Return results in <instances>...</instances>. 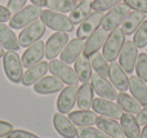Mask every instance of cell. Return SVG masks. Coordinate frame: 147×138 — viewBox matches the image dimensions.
<instances>
[{
  "instance_id": "74e56055",
  "label": "cell",
  "mask_w": 147,
  "mask_h": 138,
  "mask_svg": "<svg viewBox=\"0 0 147 138\" xmlns=\"http://www.w3.org/2000/svg\"><path fill=\"white\" fill-rule=\"evenodd\" d=\"M26 3H27V0H9L8 1V9L10 10V13H17L20 12L22 8L26 7Z\"/></svg>"
},
{
  "instance_id": "ee69618b",
  "label": "cell",
  "mask_w": 147,
  "mask_h": 138,
  "mask_svg": "<svg viewBox=\"0 0 147 138\" xmlns=\"http://www.w3.org/2000/svg\"><path fill=\"white\" fill-rule=\"evenodd\" d=\"M140 138H147V125H145V128L142 129V133H141Z\"/></svg>"
},
{
  "instance_id": "ba28073f",
  "label": "cell",
  "mask_w": 147,
  "mask_h": 138,
  "mask_svg": "<svg viewBox=\"0 0 147 138\" xmlns=\"http://www.w3.org/2000/svg\"><path fill=\"white\" fill-rule=\"evenodd\" d=\"M90 85L93 90L99 96V98L115 101L117 98V90L110 80L98 74H93L90 79Z\"/></svg>"
},
{
  "instance_id": "9a60e30c",
  "label": "cell",
  "mask_w": 147,
  "mask_h": 138,
  "mask_svg": "<svg viewBox=\"0 0 147 138\" xmlns=\"http://www.w3.org/2000/svg\"><path fill=\"white\" fill-rule=\"evenodd\" d=\"M107 38H109V32L107 31H105L103 28H97L88 38V40L85 41L83 54L85 57H88V58H90L94 53H97L101 48H103Z\"/></svg>"
},
{
  "instance_id": "bcb514c9",
  "label": "cell",
  "mask_w": 147,
  "mask_h": 138,
  "mask_svg": "<svg viewBox=\"0 0 147 138\" xmlns=\"http://www.w3.org/2000/svg\"><path fill=\"white\" fill-rule=\"evenodd\" d=\"M76 1H78V3H79V1H81V0H76Z\"/></svg>"
},
{
  "instance_id": "44dd1931",
  "label": "cell",
  "mask_w": 147,
  "mask_h": 138,
  "mask_svg": "<svg viewBox=\"0 0 147 138\" xmlns=\"http://www.w3.org/2000/svg\"><path fill=\"white\" fill-rule=\"evenodd\" d=\"M53 125L56 131L58 132L63 138H75L76 137V128L74 123L63 114L58 112L53 116Z\"/></svg>"
},
{
  "instance_id": "ac0fdd59",
  "label": "cell",
  "mask_w": 147,
  "mask_h": 138,
  "mask_svg": "<svg viewBox=\"0 0 147 138\" xmlns=\"http://www.w3.org/2000/svg\"><path fill=\"white\" fill-rule=\"evenodd\" d=\"M49 71V63L45 61H41L39 63H36L35 66L27 69V71L23 74L22 76V84L26 87H30V85H35L39 80H41L45 74Z\"/></svg>"
},
{
  "instance_id": "5b68a950",
  "label": "cell",
  "mask_w": 147,
  "mask_h": 138,
  "mask_svg": "<svg viewBox=\"0 0 147 138\" xmlns=\"http://www.w3.org/2000/svg\"><path fill=\"white\" fill-rule=\"evenodd\" d=\"M3 66H4V71L7 74L8 79L12 83L17 84V83L22 81L23 66L17 52H5L4 57H3Z\"/></svg>"
},
{
  "instance_id": "d6a6232c",
  "label": "cell",
  "mask_w": 147,
  "mask_h": 138,
  "mask_svg": "<svg viewBox=\"0 0 147 138\" xmlns=\"http://www.w3.org/2000/svg\"><path fill=\"white\" fill-rule=\"evenodd\" d=\"M76 137L78 138H110L101 129L93 128V127H79L76 129Z\"/></svg>"
},
{
  "instance_id": "b9f144b4",
  "label": "cell",
  "mask_w": 147,
  "mask_h": 138,
  "mask_svg": "<svg viewBox=\"0 0 147 138\" xmlns=\"http://www.w3.org/2000/svg\"><path fill=\"white\" fill-rule=\"evenodd\" d=\"M10 18H12V13H10V10L8 9V8L3 7V5H0V22H7V21H9Z\"/></svg>"
},
{
  "instance_id": "9c48e42d",
  "label": "cell",
  "mask_w": 147,
  "mask_h": 138,
  "mask_svg": "<svg viewBox=\"0 0 147 138\" xmlns=\"http://www.w3.org/2000/svg\"><path fill=\"white\" fill-rule=\"evenodd\" d=\"M137 57H138V48L133 43V40L125 41L117 58H119V65L127 74H132L134 71Z\"/></svg>"
},
{
  "instance_id": "8992f818",
  "label": "cell",
  "mask_w": 147,
  "mask_h": 138,
  "mask_svg": "<svg viewBox=\"0 0 147 138\" xmlns=\"http://www.w3.org/2000/svg\"><path fill=\"white\" fill-rule=\"evenodd\" d=\"M45 30H47V26L39 18L38 21L28 25L27 27H25V30L21 31L20 36H18L20 45L23 46V48H28L30 45H32L36 41L40 40L41 36L45 34Z\"/></svg>"
},
{
  "instance_id": "e575fe53",
  "label": "cell",
  "mask_w": 147,
  "mask_h": 138,
  "mask_svg": "<svg viewBox=\"0 0 147 138\" xmlns=\"http://www.w3.org/2000/svg\"><path fill=\"white\" fill-rule=\"evenodd\" d=\"M133 43L136 44L137 48H145L147 45V20L143 21V23L134 32Z\"/></svg>"
},
{
  "instance_id": "277c9868",
  "label": "cell",
  "mask_w": 147,
  "mask_h": 138,
  "mask_svg": "<svg viewBox=\"0 0 147 138\" xmlns=\"http://www.w3.org/2000/svg\"><path fill=\"white\" fill-rule=\"evenodd\" d=\"M130 12H132V9L127 4H124V3H120V4L115 5L114 8H111L107 12V14H105L101 28H103L107 32L114 31L115 28L121 26V23L124 22V20L128 17V14Z\"/></svg>"
},
{
  "instance_id": "7c38bea8",
  "label": "cell",
  "mask_w": 147,
  "mask_h": 138,
  "mask_svg": "<svg viewBox=\"0 0 147 138\" xmlns=\"http://www.w3.org/2000/svg\"><path fill=\"white\" fill-rule=\"evenodd\" d=\"M105 18V14L102 12H94L90 13L83 22L79 25V28L76 31V36L78 39H88L99 26L102 25V21Z\"/></svg>"
},
{
  "instance_id": "4fadbf2b",
  "label": "cell",
  "mask_w": 147,
  "mask_h": 138,
  "mask_svg": "<svg viewBox=\"0 0 147 138\" xmlns=\"http://www.w3.org/2000/svg\"><path fill=\"white\" fill-rule=\"evenodd\" d=\"M78 90L79 85H69V87L63 88L61 90L58 100H57V110L61 114H70L72 107L76 103V98H78Z\"/></svg>"
},
{
  "instance_id": "83f0119b",
  "label": "cell",
  "mask_w": 147,
  "mask_h": 138,
  "mask_svg": "<svg viewBox=\"0 0 147 138\" xmlns=\"http://www.w3.org/2000/svg\"><path fill=\"white\" fill-rule=\"evenodd\" d=\"M116 100H117V105L127 114L137 115V114L142 110V106L138 103V101H136V98L133 97V96L127 94L125 92H120V94H117Z\"/></svg>"
},
{
  "instance_id": "6da1fadb",
  "label": "cell",
  "mask_w": 147,
  "mask_h": 138,
  "mask_svg": "<svg viewBox=\"0 0 147 138\" xmlns=\"http://www.w3.org/2000/svg\"><path fill=\"white\" fill-rule=\"evenodd\" d=\"M40 20L44 22V25L47 27H49L51 30H54L57 32H71L75 28V25L71 22L67 15H65L63 13L54 12L51 9H45L41 12Z\"/></svg>"
},
{
  "instance_id": "ab89813d",
  "label": "cell",
  "mask_w": 147,
  "mask_h": 138,
  "mask_svg": "<svg viewBox=\"0 0 147 138\" xmlns=\"http://www.w3.org/2000/svg\"><path fill=\"white\" fill-rule=\"evenodd\" d=\"M13 131V125L8 121H3L0 120V138L7 137L10 132Z\"/></svg>"
},
{
  "instance_id": "d4e9b609",
  "label": "cell",
  "mask_w": 147,
  "mask_h": 138,
  "mask_svg": "<svg viewBox=\"0 0 147 138\" xmlns=\"http://www.w3.org/2000/svg\"><path fill=\"white\" fill-rule=\"evenodd\" d=\"M146 20V14L142 12H137V10H132L128 14V17L124 20V22L121 23V30L123 32L127 35H132L137 31V28L143 23V21Z\"/></svg>"
},
{
  "instance_id": "836d02e7",
  "label": "cell",
  "mask_w": 147,
  "mask_h": 138,
  "mask_svg": "<svg viewBox=\"0 0 147 138\" xmlns=\"http://www.w3.org/2000/svg\"><path fill=\"white\" fill-rule=\"evenodd\" d=\"M134 70L137 72V76L145 83H147V53L138 54Z\"/></svg>"
},
{
  "instance_id": "f6af8a7d",
  "label": "cell",
  "mask_w": 147,
  "mask_h": 138,
  "mask_svg": "<svg viewBox=\"0 0 147 138\" xmlns=\"http://www.w3.org/2000/svg\"><path fill=\"white\" fill-rule=\"evenodd\" d=\"M4 49H5V48L1 45V44H0V58H3V57H4V54H5Z\"/></svg>"
},
{
  "instance_id": "7a4b0ae2",
  "label": "cell",
  "mask_w": 147,
  "mask_h": 138,
  "mask_svg": "<svg viewBox=\"0 0 147 138\" xmlns=\"http://www.w3.org/2000/svg\"><path fill=\"white\" fill-rule=\"evenodd\" d=\"M125 41H127L125 40V34L123 32L121 27H117L110 32L109 38H107L103 48H102V54L107 59V62H114L115 59H117Z\"/></svg>"
},
{
  "instance_id": "4316f807",
  "label": "cell",
  "mask_w": 147,
  "mask_h": 138,
  "mask_svg": "<svg viewBox=\"0 0 147 138\" xmlns=\"http://www.w3.org/2000/svg\"><path fill=\"white\" fill-rule=\"evenodd\" d=\"M97 114L89 110H79L70 112L69 119L78 127H92L97 121Z\"/></svg>"
},
{
  "instance_id": "e0dca14e",
  "label": "cell",
  "mask_w": 147,
  "mask_h": 138,
  "mask_svg": "<svg viewBox=\"0 0 147 138\" xmlns=\"http://www.w3.org/2000/svg\"><path fill=\"white\" fill-rule=\"evenodd\" d=\"M84 45H85V41H84L83 39L76 38V39L70 40L61 53V61L67 65L75 63L76 59L83 54Z\"/></svg>"
},
{
  "instance_id": "2e32d148",
  "label": "cell",
  "mask_w": 147,
  "mask_h": 138,
  "mask_svg": "<svg viewBox=\"0 0 147 138\" xmlns=\"http://www.w3.org/2000/svg\"><path fill=\"white\" fill-rule=\"evenodd\" d=\"M109 77L111 80L112 85L120 92H125L129 89V77L127 72L121 69L119 62L114 61L109 65Z\"/></svg>"
},
{
  "instance_id": "f546056e",
  "label": "cell",
  "mask_w": 147,
  "mask_h": 138,
  "mask_svg": "<svg viewBox=\"0 0 147 138\" xmlns=\"http://www.w3.org/2000/svg\"><path fill=\"white\" fill-rule=\"evenodd\" d=\"M93 88L90 84H83L78 90L76 105L79 110H89L93 105Z\"/></svg>"
},
{
  "instance_id": "f1b7e54d",
  "label": "cell",
  "mask_w": 147,
  "mask_h": 138,
  "mask_svg": "<svg viewBox=\"0 0 147 138\" xmlns=\"http://www.w3.org/2000/svg\"><path fill=\"white\" fill-rule=\"evenodd\" d=\"M92 12V3L90 0H81L78 3L75 8L70 12V20L74 25H80Z\"/></svg>"
},
{
  "instance_id": "3957f363",
  "label": "cell",
  "mask_w": 147,
  "mask_h": 138,
  "mask_svg": "<svg viewBox=\"0 0 147 138\" xmlns=\"http://www.w3.org/2000/svg\"><path fill=\"white\" fill-rule=\"evenodd\" d=\"M41 8L38 5H26L25 8L17 12L12 18L9 20V27L10 28H25L28 25L34 23L35 21H38L41 15Z\"/></svg>"
},
{
  "instance_id": "cb8c5ba5",
  "label": "cell",
  "mask_w": 147,
  "mask_h": 138,
  "mask_svg": "<svg viewBox=\"0 0 147 138\" xmlns=\"http://www.w3.org/2000/svg\"><path fill=\"white\" fill-rule=\"evenodd\" d=\"M0 44L5 49L12 52H17L21 48L18 38L14 35L13 30L4 22H0Z\"/></svg>"
},
{
  "instance_id": "7dc6e473",
  "label": "cell",
  "mask_w": 147,
  "mask_h": 138,
  "mask_svg": "<svg viewBox=\"0 0 147 138\" xmlns=\"http://www.w3.org/2000/svg\"><path fill=\"white\" fill-rule=\"evenodd\" d=\"M3 138H5V137H3Z\"/></svg>"
},
{
  "instance_id": "7bdbcfd3",
  "label": "cell",
  "mask_w": 147,
  "mask_h": 138,
  "mask_svg": "<svg viewBox=\"0 0 147 138\" xmlns=\"http://www.w3.org/2000/svg\"><path fill=\"white\" fill-rule=\"evenodd\" d=\"M34 5H38V7H47V0H31Z\"/></svg>"
},
{
  "instance_id": "4dcf8cb0",
  "label": "cell",
  "mask_w": 147,
  "mask_h": 138,
  "mask_svg": "<svg viewBox=\"0 0 147 138\" xmlns=\"http://www.w3.org/2000/svg\"><path fill=\"white\" fill-rule=\"evenodd\" d=\"M90 65H92V69L96 71V74L101 75L103 77L109 76V62L103 57V54H101L99 52L94 53L90 57Z\"/></svg>"
},
{
  "instance_id": "7402d4cb",
  "label": "cell",
  "mask_w": 147,
  "mask_h": 138,
  "mask_svg": "<svg viewBox=\"0 0 147 138\" xmlns=\"http://www.w3.org/2000/svg\"><path fill=\"white\" fill-rule=\"evenodd\" d=\"M129 90L132 96L138 101L141 106H147V85L143 80H141L138 76H132L129 77Z\"/></svg>"
},
{
  "instance_id": "d6986e66",
  "label": "cell",
  "mask_w": 147,
  "mask_h": 138,
  "mask_svg": "<svg viewBox=\"0 0 147 138\" xmlns=\"http://www.w3.org/2000/svg\"><path fill=\"white\" fill-rule=\"evenodd\" d=\"M96 124H97V128L101 129L110 138H124L125 137L121 125L115 119L106 118V116H98Z\"/></svg>"
},
{
  "instance_id": "60d3db41",
  "label": "cell",
  "mask_w": 147,
  "mask_h": 138,
  "mask_svg": "<svg viewBox=\"0 0 147 138\" xmlns=\"http://www.w3.org/2000/svg\"><path fill=\"white\" fill-rule=\"evenodd\" d=\"M136 119H137L140 125H143V127L147 125V106L145 108H142V110L136 115Z\"/></svg>"
},
{
  "instance_id": "1f68e13d",
  "label": "cell",
  "mask_w": 147,
  "mask_h": 138,
  "mask_svg": "<svg viewBox=\"0 0 147 138\" xmlns=\"http://www.w3.org/2000/svg\"><path fill=\"white\" fill-rule=\"evenodd\" d=\"M78 5L76 0H47V7L58 13H70Z\"/></svg>"
},
{
  "instance_id": "8d00e7d4",
  "label": "cell",
  "mask_w": 147,
  "mask_h": 138,
  "mask_svg": "<svg viewBox=\"0 0 147 138\" xmlns=\"http://www.w3.org/2000/svg\"><path fill=\"white\" fill-rule=\"evenodd\" d=\"M123 3L127 4L130 9L147 14V0H123Z\"/></svg>"
},
{
  "instance_id": "f35d334b",
  "label": "cell",
  "mask_w": 147,
  "mask_h": 138,
  "mask_svg": "<svg viewBox=\"0 0 147 138\" xmlns=\"http://www.w3.org/2000/svg\"><path fill=\"white\" fill-rule=\"evenodd\" d=\"M7 138H39L34 133L27 131H22V129H17V131H12L7 136Z\"/></svg>"
},
{
  "instance_id": "603a6c76",
  "label": "cell",
  "mask_w": 147,
  "mask_h": 138,
  "mask_svg": "<svg viewBox=\"0 0 147 138\" xmlns=\"http://www.w3.org/2000/svg\"><path fill=\"white\" fill-rule=\"evenodd\" d=\"M75 72H76V76H78L79 81L81 84H89L92 79V65L90 61H89L88 57H85L84 54H81L78 59L75 61Z\"/></svg>"
},
{
  "instance_id": "ffe728a7",
  "label": "cell",
  "mask_w": 147,
  "mask_h": 138,
  "mask_svg": "<svg viewBox=\"0 0 147 138\" xmlns=\"http://www.w3.org/2000/svg\"><path fill=\"white\" fill-rule=\"evenodd\" d=\"M63 89V83L56 76H44L34 85V90L39 94H52Z\"/></svg>"
},
{
  "instance_id": "30bf717a",
  "label": "cell",
  "mask_w": 147,
  "mask_h": 138,
  "mask_svg": "<svg viewBox=\"0 0 147 138\" xmlns=\"http://www.w3.org/2000/svg\"><path fill=\"white\" fill-rule=\"evenodd\" d=\"M92 108L96 114H99V116H106V118H111L115 120H119L124 114V111L121 110V107L117 103H115L114 101L105 100V98L93 100Z\"/></svg>"
},
{
  "instance_id": "5bb4252c",
  "label": "cell",
  "mask_w": 147,
  "mask_h": 138,
  "mask_svg": "<svg viewBox=\"0 0 147 138\" xmlns=\"http://www.w3.org/2000/svg\"><path fill=\"white\" fill-rule=\"evenodd\" d=\"M44 54H45V44H44V41H41V40L36 41L35 44L30 45L25 50L22 58H21L22 66L25 67L26 70L32 67V66H35L36 63L41 62Z\"/></svg>"
},
{
  "instance_id": "484cf974",
  "label": "cell",
  "mask_w": 147,
  "mask_h": 138,
  "mask_svg": "<svg viewBox=\"0 0 147 138\" xmlns=\"http://www.w3.org/2000/svg\"><path fill=\"white\" fill-rule=\"evenodd\" d=\"M120 121H121L120 125H121L125 137L127 138H140V136H141L140 124H138L134 115L124 112L123 116L120 118Z\"/></svg>"
},
{
  "instance_id": "d590c367",
  "label": "cell",
  "mask_w": 147,
  "mask_h": 138,
  "mask_svg": "<svg viewBox=\"0 0 147 138\" xmlns=\"http://www.w3.org/2000/svg\"><path fill=\"white\" fill-rule=\"evenodd\" d=\"M123 0H93L92 1V10L94 12H106L114 8L115 5L120 4Z\"/></svg>"
},
{
  "instance_id": "52a82bcc",
  "label": "cell",
  "mask_w": 147,
  "mask_h": 138,
  "mask_svg": "<svg viewBox=\"0 0 147 138\" xmlns=\"http://www.w3.org/2000/svg\"><path fill=\"white\" fill-rule=\"evenodd\" d=\"M49 71L53 74V76L58 77L62 83H66L67 85L79 84V79L76 76L75 70L70 67V65L62 62L61 59H52L49 62Z\"/></svg>"
},
{
  "instance_id": "8fae6325",
  "label": "cell",
  "mask_w": 147,
  "mask_h": 138,
  "mask_svg": "<svg viewBox=\"0 0 147 138\" xmlns=\"http://www.w3.org/2000/svg\"><path fill=\"white\" fill-rule=\"evenodd\" d=\"M69 35L66 32H56L49 36L48 41L45 43V57L47 59H56L57 56L62 53L65 46L69 43Z\"/></svg>"
}]
</instances>
